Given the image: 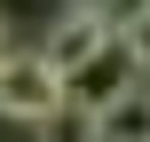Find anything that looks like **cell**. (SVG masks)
Segmentation results:
<instances>
[{
  "instance_id": "6da1fadb",
  "label": "cell",
  "mask_w": 150,
  "mask_h": 142,
  "mask_svg": "<svg viewBox=\"0 0 150 142\" xmlns=\"http://www.w3.org/2000/svg\"><path fill=\"white\" fill-rule=\"evenodd\" d=\"M47 111H63V79L40 63V47H0V119L40 126Z\"/></svg>"
},
{
  "instance_id": "7a4b0ae2",
  "label": "cell",
  "mask_w": 150,
  "mask_h": 142,
  "mask_svg": "<svg viewBox=\"0 0 150 142\" xmlns=\"http://www.w3.org/2000/svg\"><path fill=\"white\" fill-rule=\"evenodd\" d=\"M134 79H142V71H134V55L119 47V32H111V40H103V47H95V55L79 63V71H63V103L95 119V111H103V103H119V95H127Z\"/></svg>"
},
{
  "instance_id": "3957f363",
  "label": "cell",
  "mask_w": 150,
  "mask_h": 142,
  "mask_svg": "<svg viewBox=\"0 0 150 142\" xmlns=\"http://www.w3.org/2000/svg\"><path fill=\"white\" fill-rule=\"evenodd\" d=\"M111 32H119V24H111L103 8H63V16L47 24V40H40V63L63 79V71H79V63H87V55L111 40Z\"/></svg>"
},
{
  "instance_id": "277c9868",
  "label": "cell",
  "mask_w": 150,
  "mask_h": 142,
  "mask_svg": "<svg viewBox=\"0 0 150 142\" xmlns=\"http://www.w3.org/2000/svg\"><path fill=\"white\" fill-rule=\"evenodd\" d=\"M95 142H150V79H134L119 103L95 111Z\"/></svg>"
},
{
  "instance_id": "5b68a950",
  "label": "cell",
  "mask_w": 150,
  "mask_h": 142,
  "mask_svg": "<svg viewBox=\"0 0 150 142\" xmlns=\"http://www.w3.org/2000/svg\"><path fill=\"white\" fill-rule=\"evenodd\" d=\"M40 142H95V119L63 103V111H47V119H40Z\"/></svg>"
},
{
  "instance_id": "8992f818",
  "label": "cell",
  "mask_w": 150,
  "mask_h": 142,
  "mask_svg": "<svg viewBox=\"0 0 150 142\" xmlns=\"http://www.w3.org/2000/svg\"><path fill=\"white\" fill-rule=\"evenodd\" d=\"M119 47L134 55V71H142V79H150V8H134V16L119 24Z\"/></svg>"
},
{
  "instance_id": "52a82bcc",
  "label": "cell",
  "mask_w": 150,
  "mask_h": 142,
  "mask_svg": "<svg viewBox=\"0 0 150 142\" xmlns=\"http://www.w3.org/2000/svg\"><path fill=\"white\" fill-rule=\"evenodd\" d=\"M0 40H8V24H0Z\"/></svg>"
}]
</instances>
